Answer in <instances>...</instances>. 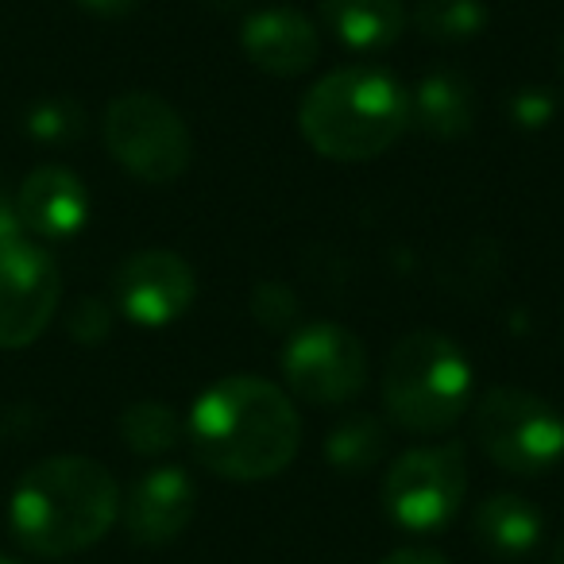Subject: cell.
I'll list each match as a JSON object with an SVG mask.
<instances>
[{"label":"cell","mask_w":564,"mask_h":564,"mask_svg":"<svg viewBox=\"0 0 564 564\" xmlns=\"http://www.w3.org/2000/svg\"><path fill=\"white\" fill-rule=\"evenodd\" d=\"M186 437L205 471L232 484H259L294 464L302 417L282 387L259 376H225L194 399Z\"/></svg>","instance_id":"6da1fadb"},{"label":"cell","mask_w":564,"mask_h":564,"mask_svg":"<svg viewBox=\"0 0 564 564\" xmlns=\"http://www.w3.org/2000/svg\"><path fill=\"white\" fill-rule=\"evenodd\" d=\"M120 514V487L89 456H51L28 468L9 502L12 538L35 556L97 545Z\"/></svg>","instance_id":"7a4b0ae2"},{"label":"cell","mask_w":564,"mask_h":564,"mask_svg":"<svg viewBox=\"0 0 564 564\" xmlns=\"http://www.w3.org/2000/svg\"><path fill=\"white\" fill-rule=\"evenodd\" d=\"M299 132L322 159L368 163L410 132V89L383 66H340L306 89Z\"/></svg>","instance_id":"3957f363"},{"label":"cell","mask_w":564,"mask_h":564,"mask_svg":"<svg viewBox=\"0 0 564 564\" xmlns=\"http://www.w3.org/2000/svg\"><path fill=\"white\" fill-rule=\"evenodd\" d=\"M476 399V371L453 337L417 329L394 340L383 368V410L417 437L448 433Z\"/></svg>","instance_id":"277c9868"},{"label":"cell","mask_w":564,"mask_h":564,"mask_svg":"<svg viewBox=\"0 0 564 564\" xmlns=\"http://www.w3.org/2000/svg\"><path fill=\"white\" fill-rule=\"evenodd\" d=\"M471 437L495 468L545 476L564 460V414L522 387H491L471 406Z\"/></svg>","instance_id":"5b68a950"},{"label":"cell","mask_w":564,"mask_h":564,"mask_svg":"<svg viewBox=\"0 0 564 564\" xmlns=\"http://www.w3.org/2000/svg\"><path fill=\"white\" fill-rule=\"evenodd\" d=\"M468 495V456L460 441L417 445L383 476V514L414 538H433L456 518Z\"/></svg>","instance_id":"8992f818"},{"label":"cell","mask_w":564,"mask_h":564,"mask_svg":"<svg viewBox=\"0 0 564 564\" xmlns=\"http://www.w3.org/2000/svg\"><path fill=\"white\" fill-rule=\"evenodd\" d=\"M105 148L124 166L132 178L148 186H171L189 171L194 140H189L186 120L174 105H166L159 94H120L105 109Z\"/></svg>","instance_id":"52a82bcc"},{"label":"cell","mask_w":564,"mask_h":564,"mask_svg":"<svg viewBox=\"0 0 564 564\" xmlns=\"http://www.w3.org/2000/svg\"><path fill=\"white\" fill-rule=\"evenodd\" d=\"M279 371L294 399L310 406H345L368 387V352L352 329L314 322L286 337Z\"/></svg>","instance_id":"ba28073f"},{"label":"cell","mask_w":564,"mask_h":564,"mask_svg":"<svg viewBox=\"0 0 564 564\" xmlns=\"http://www.w3.org/2000/svg\"><path fill=\"white\" fill-rule=\"evenodd\" d=\"M63 299V274L51 251L28 236L0 243V348H28L43 337Z\"/></svg>","instance_id":"9c48e42d"},{"label":"cell","mask_w":564,"mask_h":564,"mask_svg":"<svg viewBox=\"0 0 564 564\" xmlns=\"http://www.w3.org/2000/svg\"><path fill=\"white\" fill-rule=\"evenodd\" d=\"M112 294L128 322L143 325V329H163L194 306L197 274L178 251L143 248L120 263Z\"/></svg>","instance_id":"30bf717a"},{"label":"cell","mask_w":564,"mask_h":564,"mask_svg":"<svg viewBox=\"0 0 564 564\" xmlns=\"http://www.w3.org/2000/svg\"><path fill=\"white\" fill-rule=\"evenodd\" d=\"M197 514V484L178 464H159L143 471L132 491L120 499V518L135 545H166Z\"/></svg>","instance_id":"8fae6325"},{"label":"cell","mask_w":564,"mask_h":564,"mask_svg":"<svg viewBox=\"0 0 564 564\" xmlns=\"http://www.w3.org/2000/svg\"><path fill=\"white\" fill-rule=\"evenodd\" d=\"M240 47L251 66L271 78H302L322 58V32L306 12L291 4L248 12L240 28Z\"/></svg>","instance_id":"7c38bea8"},{"label":"cell","mask_w":564,"mask_h":564,"mask_svg":"<svg viewBox=\"0 0 564 564\" xmlns=\"http://www.w3.org/2000/svg\"><path fill=\"white\" fill-rule=\"evenodd\" d=\"M17 213L28 232L66 240L82 232L89 220V189L66 166H40L24 178L17 194Z\"/></svg>","instance_id":"4fadbf2b"},{"label":"cell","mask_w":564,"mask_h":564,"mask_svg":"<svg viewBox=\"0 0 564 564\" xmlns=\"http://www.w3.org/2000/svg\"><path fill=\"white\" fill-rule=\"evenodd\" d=\"M476 86L453 66L422 74L410 89V128L425 140H464L476 128Z\"/></svg>","instance_id":"5bb4252c"},{"label":"cell","mask_w":564,"mask_h":564,"mask_svg":"<svg viewBox=\"0 0 564 564\" xmlns=\"http://www.w3.org/2000/svg\"><path fill=\"white\" fill-rule=\"evenodd\" d=\"M545 514L518 491H495L471 514V538L495 561H525L541 545Z\"/></svg>","instance_id":"9a60e30c"},{"label":"cell","mask_w":564,"mask_h":564,"mask_svg":"<svg viewBox=\"0 0 564 564\" xmlns=\"http://www.w3.org/2000/svg\"><path fill=\"white\" fill-rule=\"evenodd\" d=\"M322 24L348 51H387L406 35L410 12L402 0H317Z\"/></svg>","instance_id":"2e32d148"},{"label":"cell","mask_w":564,"mask_h":564,"mask_svg":"<svg viewBox=\"0 0 564 564\" xmlns=\"http://www.w3.org/2000/svg\"><path fill=\"white\" fill-rule=\"evenodd\" d=\"M387 425L376 414H348L325 437V460L340 471V476H364V471L379 468L387 456Z\"/></svg>","instance_id":"e0dca14e"},{"label":"cell","mask_w":564,"mask_h":564,"mask_svg":"<svg viewBox=\"0 0 564 564\" xmlns=\"http://www.w3.org/2000/svg\"><path fill=\"white\" fill-rule=\"evenodd\" d=\"M410 20H414V32L422 40L460 47V43H471L484 35L487 4L484 0H417Z\"/></svg>","instance_id":"ac0fdd59"},{"label":"cell","mask_w":564,"mask_h":564,"mask_svg":"<svg viewBox=\"0 0 564 564\" xmlns=\"http://www.w3.org/2000/svg\"><path fill=\"white\" fill-rule=\"evenodd\" d=\"M120 437L132 453L140 456H163L186 437V422L174 414V406L155 399L132 402V406L120 414Z\"/></svg>","instance_id":"d6986e66"},{"label":"cell","mask_w":564,"mask_h":564,"mask_svg":"<svg viewBox=\"0 0 564 564\" xmlns=\"http://www.w3.org/2000/svg\"><path fill=\"white\" fill-rule=\"evenodd\" d=\"M24 132L40 143L51 148H66V143L82 140L86 132V117L70 97H47V101H35L24 117Z\"/></svg>","instance_id":"ffe728a7"},{"label":"cell","mask_w":564,"mask_h":564,"mask_svg":"<svg viewBox=\"0 0 564 564\" xmlns=\"http://www.w3.org/2000/svg\"><path fill=\"white\" fill-rule=\"evenodd\" d=\"M510 120H514L522 132H541L556 120V97L553 89L525 86L510 97Z\"/></svg>","instance_id":"44dd1931"},{"label":"cell","mask_w":564,"mask_h":564,"mask_svg":"<svg viewBox=\"0 0 564 564\" xmlns=\"http://www.w3.org/2000/svg\"><path fill=\"white\" fill-rule=\"evenodd\" d=\"M66 329H70V337L78 340V345H86V348L101 345L112 333V310L105 306L101 299H82L78 306L70 310V317H66Z\"/></svg>","instance_id":"7402d4cb"},{"label":"cell","mask_w":564,"mask_h":564,"mask_svg":"<svg viewBox=\"0 0 564 564\" xmlns=\"http://www.w3.org/2000/svg\"><path fill=\"white\" fill-rule=\"evenodd\" d=\"M294 294L286 291V286H279V282H263V286H256V294H251V310H256V317L263 325H271V329H282V325L294 322Z\"/></svg>","instance_id":"603a6c76"},{"label":"cell","mask_w":564,"mask_h":564,"mask_svg":"<svg viewBox=\"0 0 564 564\" xmlns=\"http://www.w3.org/2000/svg\"><path fill=\"white\" fill-rule=\"evenodd\" d=\"M82 9L94 12V17H105V20H120V17H132L140 9L143 0H78Z\"/></svg>","instance_id":"cb8c5ba5"},{"label":"cell","mask_w":564,"mask_h":564,"mask_svg":"<svg viewBox=\"0 0 564 564\" xmlns=\"http://www.w3.org/2000/svg\"><path fill=\"white\" fill-rule=\"evenodd\" d=\"M20 236H28V228H24V220H20L17 205H9L0 197V243L20 240Z\"/></svg>","instance_id":"d4e9b609"},{"label":"cell","mask_w":564,"mask_h":564,"mask_svg":"<svg viewBox=\"0 0 564 564\" xmlns=\"http://www.w3.org/2000/svg\"><path fill=\"white\" fill-rule=\"evenodd\" d=\"M383 564H448V556H441L437 549H399Z\"/></svg>","instance_id":"484cf974"},{"label":"cell","mask_w":564,"mask_h":564,"mask_svg":"<svg viewBox=\"0 0 564 564\" xmlns=\"http://www.w3.org/2000/svg\"><path fill=\"white\" fill-rule=\"evenodd\" d=\"M205 4H209L213 12H240L248 0H205Z\"/></svg>","instance_id":"4316f807"},{"label":"cell","mask_w":564,"mask_h":564,"mask_svg":"<svg viewBox=\"0 0 564 564\" xmlns=\"http://www.w3.org/2000/svg\"><path fill=\"white\" fill-rule=\"evenodd\" d=\"M549 564H564V533L556 538V545H553V561Z\"/></svg>","instance_id":"83f0119b"},{"label":"cell","mask_w":564,"mask_h":564,"mask_svg":"<svg viewBox=\"0 0 564 564\" xmlns=\"http://www.w3.org/2000/svg\"><path fill=\"white\" fill-rule=\"evenodd\" d=\"M556 55H561V78H564V35H561V51H556Z\"/></svg>","instance_id":"f1b7e54d"},{"label":"cell","mask_w":564,"mask_h":564,"mask_svg":"<svg viewBox=\"0 0 564 564\" xmlns=\"http://www.w3.org/2000/svg\"><path fill=\"white\" fill-rule=\"evenodd\" d=\"M0 564H17V561H12V556H0Z\"/></svg>","instance_id":"f546056e"}]
</instances>
